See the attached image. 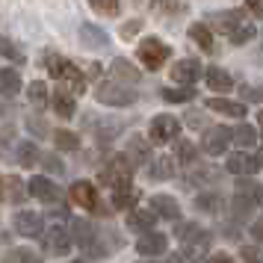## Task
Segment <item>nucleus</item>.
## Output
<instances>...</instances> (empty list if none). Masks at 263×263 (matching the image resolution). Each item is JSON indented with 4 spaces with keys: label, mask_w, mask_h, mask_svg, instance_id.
I'll list each match as a JSON object with an SVG mask.
<instances>
[{
    "label": "nucleus",
    "mask_w": 263,
    "mask_h": 263,
    "mask_svg": "<svg viewBox=\"0 0 263 263\" xmlns=\"http://www.w3.org/2000/svg\"><path fill=\"white\" fill-rule=\"evenodd\" d=\"M210 21V27L213 30H219L222 36H228V42L231 45H249L251 39H254V24H251L249 18H246V12L242 9H228V12H216L207 18Z\"/></svg>",
    "instance_id": "obj_1"
},
{
    "label": "nucleus",
    "mask_w": 263,
    "mask_h": 263,
    "mask_svg": "<svg viewBox=\"0 0 263 263\" xmlns=\"http://www.w3.org/2000/svg\"><path fill=\"white\" fill-rule=\"evenodd\" d=\"M180 234V254L186 257L190 263H201L207 260V254H210V242H213V234L210 231H204V228L198 225H183L178 228Z\"/></svg>",
    "instance_id": "obj_2"
},
{
    "label": "nucleus",
    "mask_w": 263,
    "mask_h": 263,
    "mask_svg": "<svg viewBox=\"0 0 263 263\" xmlns=\"http://www.w3.org/2000/svg\"><path fill=\"white\" fill-rule=\"evenodd\" d=\"M45 65H48L50 77H57V80L62 83V89H68L71 95H83L86 92V77H83V71H80L74 62L48 53V57H45Z\"/></svg>",
    "instance_id": "obj_3"
},
{
    "label": "nucleus",
    "mask_w": 263,
    "mask_h": 263,
    "mask_svg": "<svg viewBox=\"0 0 263 263\" xmlns=\"http://www.w3.org/2000/svg\"><path fill=\"white\" fill-rule=\"evenodd\" d=\"M136 57H139V62H142L148 71H157V68H163V65H166V60L172 57V48H168V45H163L157 36H148V39H142V42H139Z\"/></svg>",
    "instance_id": "obj_4"
},
{
    "label": "nucleus",
    "mask_w": 263,
    "mask_h": 263,
    "mask_svg": "<svg viewBox=\"0 0 263 263\" xmlns=\"http://www.w3.org/2000/svg\"><path fill=\"white\" fill-rule=\"evenodd\" d=\"M95 98L101 104H107V107H130V104H136V92H133L130 86L119 83V80L101 83L95 89Z\"/></svg>",
    "instance_id": "obj_5"
},
{
    "label": "nucleus",
    "mask_w": 263,
    "mask_h": 263,
    "mask_svg": "<svg viewBox=\"0 0 263 263\" xmlns=\"http://www.w3.org/2000/svg\"><path fill=\"white\" fill-rule=\"evenodd\" d=\"M133 168H136V166L130 163V157H127V154H116L107 166H104V172H101V183H109V186L130 183Z\"/></svg>",
    "instance_id": "obj_6"
},
{
    "label": "nucleus",
    "mask_w": 263,
    "mask_h": 263,
    "mask_svg": "<svg viewBox=\"0 0 263 263\" xmlns=\"http://www.w3.org/2000/svg\"><path fill=\"white\" fill-rule=\"evenodd\" d=\"M180 133V121L175 116H154L151 119V127H148V139L154 145H166V142H175Z\"/></svg>",
    "instance_id": "obj_7"
},
{
    "label": "nucleus",
    "mask_w": 263,
    "mask_h": 263,
    "mask_svg": "<svg viewBox=\"0 0 263 263\" xmlns=\"http://www.w3.org/2000/svg\"><path fill=\"white\" fill-rule=\"evenodd\" d=\"M42 246H45V251H48V254H53V257H65V254L71 251V246H74V237H71V231H68V228L53 225V228H48V231H45Z\"/></svg>",
    "instance_id": "obj_8"
},
{
    "label": "nucleus",
    "mask_w": 263,
    "mask_h": 263,
    "mask_svg": "<svg viewBox=\"0 0 263 263\" xmlns=\"http://www.w3.org/2000/svg\"><path fill=\"white\" fill-rule=\"evenodd\" d=\"M231 142H234V130H228V127H222V124L207 127V130H204V136H201L204 154H210V157L225 154L228 148H231Z\"/></svg>",
    "instance_id": "obj_9"
},
{
    "label": "nucleus",
    "mask_w": 263,
    "mask_h": 263,
    "mask_svg": "<svg viewBox=\"0 0 263 263\" xmlns=\"http://www.w3.org/2000/svg\"><path fill=\"white\" fill-rule=\"evenodd\" d=\"M27 190H30V195H33V198H39L42 204H60V201H62V190H60V186H57L50 178H45V175L30 178Z\"/></svg>",
    "instance_id": "obj_10"
},
{
    "label": "nucleus",
    "mask_w": 263,
    "mask_h": 263,
    "mask_svg": "<svg viewBox=\"0 0 263 263\" xmlns=\"http://www.w3.org/2000/svg\"><path fill=\"white\" fill-rule=\"evenodd\" d=\"M15 231L21 234V237H42V231H45V219L33 210H18L12 219Z\"/></svg>",
    "instance_id": "obj_11"
},
{
    "label": "nucleus",
    "mask_w": 263,
    "mask_h": 263,
    "mask_svg": "<svg viewBox=\"0 0 263 263\" xmlns=\"http://www.w3.org/2000/svg\"><path fill=\"white\" fill-rule=\"evenodd\" d=\"M68 195H71V201L77 204V207H83V210H98L95 183H89V180H74L71 190H68Z\"/></svg>",
    "instance_id": "obj_12"
},
{
    "label": "nucleus",
    "mask_w": 263,
    "mask_h": 263,
    "mask_svg": "<svg viewBox=\"0 0 263 263\" xmlns=\"http://www.w3.org/2000/svg\"><path fill=\"white\" fill-rule=\"evenodd\" d=\"M204 74L201 68V62L198 60H192V57H186V60H178L175 62V68H172V80L180 86H192L198 77Z\"/></svg>",
    "instance_id": "obj_13"
},
{
    "label": "nucleus",
    "mask_w": 263,
    "mask_h": 263,
    "mask_svg": "<svg viewBox=\"0 0 263 263\" xmlns=\"http://www.w3.org/2000/svg\"><path fill=\"white\" fill-rule=\"evenodd\" d=\"M168 249V239L166 234H157V231H148L142 237L136 239V251L142 254V257H157V254H166Z\"/></svg>",
    "instance_id": "obj_14"
},
{
    "label": "nucleus",
    "mask_w": 263,
    "mask_h": 263,
    "mask_svg": "<svg viewBox=\"0 0 263 263\" xmlns=\"http://www.w3.org/2000/svg\"><path fill=\"white\" fill-rule=\"evenodd\" d=\"M225 168L231 172V175H239V178H251V175L260 168V163H257V157L246 154V151H237V154L228 157Z\"/></svg>",
    "instance_id": "obj_15"
},
{
    "label": "nucleus",
    "mask_w": 263,
    "mask_h": 263,
    "mask_svg": "<svg viewBox=\"0 0 263 263\" xmlns=\"http://www.w3.org/2000/svg\"><path fill=\"white\" fill-rule=\"evenodd\" d=\"M80 45L92 50H104L109 48V36L95 24H80Z\"/></svg>",
    "instance_id": "obj_16"
},
{
    "label": "nucleus",
    "mask_w": 263,
    "mask_h": 263,
    "mask_svg": "<svg viewBox=\"0 0 263 263\" xmlns=\"http://www.w3.org/2000/svg\"><path fill=\"white\" fill-rule=\"evenodd\" d=\"M204 80L210 86V92H219V95H225V92L234 89V77H231L225 68H216V65H210V68L204 71Z\"/></svg>",
    "instance_id": "obj_17"
},
{
    "label": "nucleus",
    "mask_w": 263,
    "mask_h": 263,
    "mask_svg": "<svg viewBox=\"0 0 263 263\" xmlns=\"http://www.w3.org/2000/svg\"><path fill=\"white\" fill-rule=\"evenodd\" d=\"M151 210L160 219H168V222H178L180 219V207L172 195H151Z\"/></svg>",
    "instance_id": "obj_18"
},
{
    "label": "nucleus",
    "mask_w": 263,
    "mask_h": 263,
    "mask_svg": "<svg viewBox=\"0 0 263 263\" xmlns=\"http://www.w3.org/2000/svg\"><path fill=\"white\" fill-rule=\"evenodd\" d=\"M157 222V213L154 210H145V207H133L127 213V228L130 231H139V234H148Z\"/></svg>",
    "instance_id": "obj_19"
},
{
    "label": "nucleus",
    "mask_w": 263,
    "mask_h": 263,
    "mask_svg": "<svg viewBox=\"0 0 263 263\" xmlns=\"http://www.w3.org/2000/svg\"><path fill=\"white\" fill-rule=\"evenodd\" d=\"M50 104H53V112L60 116V119H71L74 112H77V101L68 89H57L53 98H50Z\"/></svg>",
    "instance_id": "obj_20"
},
{
    "label": "nucleus",
    "mask_w": 263,
    "mask_h": 263,
    "mask_svg": "<svg viewBox=\"0 0 263 263\" xmlns=\"http://www.w3.org/2000/svg\"><path fill=\"white\" fill-rule=\"evenodd\" d=\"M136 198H139V192L133 190V183L112 186V207L116 210H133L136 207Z\"/></svg>",
    "instance_id": "obj_21"
},
{
    "label": "nucleus",
    "mask_w": 263,
    "mask_h": 263,
    "mask_svg": "<svg viewBox=\"0 0 263 263\" xmlns=\"http://www.w3.org/2000/svg\"><path fill=\"white\" fill-rule=\"evenodd\" d=\"M207 107L213 112H222V116H231V119H242L246 116V104L242 101H228V98H210Z\"/></svg>",
    "instance_id": "obj_22"
},
{
    "label": "nucleus",
    "mask_w": 263,
    "mask_h": 263,
    "mask_svg": "<svg viewBox=\"0 0 263 263\" xmlns=\"http://www.w3.org/2000/svg\"><path fill=\"white\" fill-rule=\"evenodd\" d=\"M124 154L130 157L133 166H142V163H148V160H151V145L145 142L142 136H130V139H127V151H124Z\"/></svg>",
    "instance_id": "obj_23"
},
{
    "label": "nucleus",
    "mask_w": 263,
    "mask_h": 263,
    "mask_svg": "<svg viewBox=\"0 0 263 263\" xmlns=\"http://www.w3.org/2000/svg\"><path fill=\"white\" fill-rule=\"evenodd\" d=\"M190 39L204 50V53H216V39H213V30L207 24H192L190 27Z\"/></svg>",
    "instance_id": "obj_24"
},
{
    "label": "nucleus",
    "mask_w": 263,
    "mask_h": 263,
    "mask_svg": "<svg viewBox=\"0 0 263 263\" xmlns=\"http://www.w3.org/2000/svg\"><path fill=\"white\" fill-rule=\"evenodd\" d=\"M71 237H74V242L77 246H86V242H92V239L98 237V231H95V225L89 222V219H71Z\"/></svg>",
    "instance_id": "obj_25"
},
{
    "label": "nucleus",
    "mask_w": 263,
    "mask_h": 263,
    "mask_svg": "<svg viewBox=\"0 0 263 263\" xmlns=\"http://www.w3.org/2000/svg\"><path fill=\"white\" fill-rule=\"evenodd\" d=\"M18 92H21V74L15 68H0V95L15 98Z\"/></svg>",
    "instance_id": "obj_26"
},
{
    "label": "nucleus",
    "mask_w": 263,
    "mask_h": 263,
    "mask_svg": "<svg viewBox=\"0 0 263 263\" xmlns=\"http://www.w3.org/2000/svg\"><path fill=\"white\" fill-rule=\"evenodd\" d=\"M254 210H257V204L251 201V198H246V195L234 192V201H231V213H234V222H246V219H251V216H254Z\"/></svg>",
    "instance_id": "obj_27"
},
{
    "label": "nucleus",
    "mask_w": 263,
    "mask_h": 263,
    "mask_svg": "<svg viewBox=\"0 0 263 263\" xmlns=\"http://www.w3.org/2000/svg\"><path fill=\"white\" fill-rule=\"evenodd\" d=\"M15 160H18V166H24V168L36 166L39 160H42L36 142H30V139H27V142H18V148H15Z\"/></svg>",
    "instance_id": "obj_28"
},
{
    "label": "nucleus",
    "mask_w": 263,
    "mask_h": 263,
    "mask_svg": "<svg viewBox=\"0 0 263 263\" xmlns=\"http://www.w3.org/2000/svg\"><path fill=\"white\" fill-rule=\"evenodd\" d=\"M112 74H116V80H127V83H139V68H133L127 60H121V57H116L112 60Z\"/></svg>",
    "instance_id": "obj_29"
},
{
    "label": "nucleus",
    "mask_w": 263,
    "mask_h": 263,
    "mask_svg": "<svg viewBox=\"0 0 263 263\" xmlns=\"http://www.w3.org/2000/svg\"><path fill=\"white\" fill-rule=\"evenodd\" d=\"M151 178L154 180H172L175 178V160L172 157H157L151 163Z\"/></svg>",
    "instance_id": "obj_30"
},
{
    "label": "nucleus",
    "mask_w": 263,
    "mask_h": 263,
    "mask_svg": "<svg viewBox=\"0 0 263 263\" xmlns=\"http://www.w3.org/2000/svg\"><path fill=\"white\" fill-rule=\"evenodd\" d=\"M151 9L157 15L172 18V15H186V3H180V0H151Z\"/></svg>",
    "instance_id": "obj_31"
},
{
    "label": "nucleus",
    "mask_w": 263,
    "mask_h": 263,
    "mask_svg": "<svg viewBox=\"0 0 263 263\" xmlns=\"http://www.w3.org/2000/svg\"><path fill=\"white\" fill-rule=\"evenodd\" d=\"M160 95L168 104H190V101H195V89L192 86H178V89H163Z\"/></svg>",
    "instance_id": "obj_32"
},
{
    "label": "nucleus",
    "mask_w": 263,
    "mask_h": 263,
    "mask_svg": "<svg viewBox=\"0 0 263 263\" xmlns=\"http://www.w3.org/2000/svg\"><path fill=\"white\" fill-rule=\"evenodd\" d=\"M237 192L239 195H246V198H251L254 204H263V186L257 183V180H251V178L237 180Z\"/></svg>",
    "instance_id": "obj_33"
},
{
    "label": "nucleus",
    "mask_w": 263,
    "mask_h": 263,
    "mask_svg": "<svg viewBox=\"0 0 263 263\" xmlns=\"http://www.w3.org/2000/svg\"><path fill=\"white\" fill-rule=\"evenodd\" d=\"M3 190H6V198L9 201H24L27 198V192L30 190H24V183H21V178H15V175H9V178H3Z\"/></svg>",
    "instance_id": "obj_34"
},
{
    "label": "nucleus",
    "mask_w": 263,
    "mask_h": 263,
    "mask_svg": "<svg viewBox=\"0 0 263 263\" xmlns=\"http://www.w3.org/2000/svg\"><path fill=\"white\" fill-rule=\"evenodd\" d=\"M195 207H198L201 213H222V195H216V192H201V195L195 198Z\"/></svg>",
    "instance_id": "obj_35"
},
{
    "label": "nucleus",
    "mask_w": 263,
    "mask_h": 263,
    "mask_svg": "<svg viewBox=\"0 0 263 263\" xmlns=\"http://www.w3.org/2000/svg\"><path fill=\"white\" fill-rule=\"evenodd\" d=\"M234 142H237V148H254L257 130H254L251 124H237V127H234Z\"/></svg>",
    "instance_id": "obj_36"
},
{
    "label": "nucleus",
    "mask_w": 263,
    "mask_h": 263,
    "mask_svg": "<svg viewBox=\"0 0 263 263\" xmlns=\"http://www.w3.org/2000/svg\"><path fill=\"white\" fill-rule=\"evenodd\" d=\"M0 57H6L9 62H18V65H24V62H27L24 50L18 48L12 39H6V36H0Z\"/></svg>",
    "instance_id": "obj_37"
},
{
    "label": "nucleus",
    "mask_w": 263,
    "mask_h": 263,
    "mask_svg": "<svg viewBox=\"0 0 263 263\" xmlns=\"http://www.w3.org/2000/svg\"><path fill=\"white\" fill-rule=\"evenodd\" d=\"M53 145L60 151H77L80 148V136L71 130H53Z\"/></svg>",
    "instance_id": "obj_38"
},
{
    "label": "nucleus",
    "mask_w": 263,
    "mask_h": 263,
    "mask_svg": "<svg viewBox=\"0 0 263 263\" xmlns=\"http://www.w3.org/2000/svg\"><path fill=\"white\" fill-rule=\"evenodd\" d=\"M27 98H30V104L33 107H45L48 104V86L42 83V80H33V83L27 86Z\"/></svg>",
    "instance_id": "obj_39"
},
{
    "label": "nucleus",
    "mask_w": 263,
    "mask_h": 263,
    "mask_svg": "<svg viewBox=\"0 0 263 263\" xmlns=\"http://www.w3.org/2000/svg\"><path fill=\"white\" fill-rule=\"evenodd\" d=\"M89 6L104 18H116L121 12V0H89Z\"/></svg>",
    "instance_id": "obj_40"
},
{
    "label": "nucleus",
    "mask_w": 263,
    "mask_h": 263,
    "mask_svg": "<svg viewBox=\"0 0 263 263\" xmlns=\"http://www.w3.org/2000/svg\"><path fill=\"white\" fill-rule=\"evenodd\" d=\"M6 263H45L42 257H39L36 251H30V249H15L6 254Z\"/></svg>",
    "instance_id": "obj_41"
},
{
    "label": "nucleus",
    "mask_w": 263,
    "mask_h": 263,
    "mask_svg": "<svg viewBox=\"0 0 263 263\" xmlns=\"http://www.w3.org/2000/svg\"><path fill=\"white\" fill-rule=\"evenodd\" d=\"M178 160L183 166H192V163L198 160V151H195V145H192L190 139H180L178 142Z\"/></svg>",
    "instance_id": "obj_42"
},
{
    "label": "nucleus",
    "mask_w": 263,
    "mask_h": 263,
    "mask_svg": "<svg viewBox=\"0 0 263 263\" xmlns=\"http://www.w3.org/2000/svg\"><path fill=\"white\" fill-rule=\"evenodd\" d=\"M39 163H42V168H45V172H50V175H65V166H62V160L57 154H42V160H39Z\"/></svg>",
    "instance_id": "obj_43"
},
{
    "label": "nucleus",
    "mask_w": 263,
    "mask_h": 263,
    "mask_svg": "<svg viewBox=\"0 0 263 263\" xmlns=\"http://www.w3.org/2000/svg\"><path fill=\"white\" fill-rule=\"evenodd\" d=\"M239 257L246 263H263V246H242Z\"/></svg>",
    "instance_id": "obj_44"
},
{
    "label": "nucleus",
    "mask_w": 263,
    "mask_h": 263,
    "mask_svg": "<svg viewBox=\"0 0 263 263\" xmlns=\"http://www.w3.org/2000/svg\"><path fill=\"white\" fill-rule=\"evenodd\" d=\"M239 92H242V101H263V86H251V83H242L239 86Z\"/></svg>",
    "instance_id": "obj_45"
},
{
    "label": "nucleus",
    "mask_w": 263,
    "mask_h": 263,
    "mask_svg": "<svg viewBox=\"0 0 263 263\" xmlns=\"http://www.w3.org/2000/svg\"><path fill=\"white\" fill-rule=\"evenodd\" d=\"M142 24L145 21H139V18H133V21H127V24H121V30H119V36L121 39H133L139 30H142Z\"/></svg>",
    "instance_id": "obj_46"
},
{
    "label": "nucleus",
    "mask_w": 263,
    "mask_h": 263,
    "mask_svg": "<svg viewBox=\"0 0 263 263\" xmlns=\"http://www.w3.org/2000/svg\"><path fill=\"white\" fill-rule=\"evenodd\" d=\"M27 127L36 133V136H45V133H48V124L39 119V116H30V119H27Z\"/></svg>",
    "instance_id": "obj_47"
},
{
    "label": "nucleus",
    "mask_w": 263,
    "mask_h": 263,
    "mask_svg": "<svg viewBox=\"0 0 263 263\" xmlns=\"http://www.w3.org/2000/svg\"><path fill=\"white\" fill-rule=\"evenodd\" d=\"M246 6H249V12L254 15V18L263 21V0H246Z\"/></svg>",
    "instance_id": "obj_48"
},
{
    "label": "nucleus",
    "mask_w": 263,
    "mask_h": 263,
    "mask_svg": "<svg viewBox=\"0 0 263 263\" xmlns=\"http://www.w3.org/2000/svg\"><path fill=\"white\" fill-rule=\"evenodd\" d=\"M251 237L257 239V242H263V219H260V222H254V225H251Z\"/></svg>",
    "instance_id": "obj_49"
},
{
    "label": "nucleus",
    "mask_w": 263,
    "mask_h": 263,
    "mask_svg": "<svg viewBox=\"0 0 263 263\" xmlns=\"http://www.w3.org/2000/svg\"><path fill=\"white\" fill-rule=\"evenodd\" d=\"M207 263H234V260H231V254L219 251V254H213V257H207Z\"/></svg>",
    "instance_id": "obj_50"
},
{
    "label": "nucleus",
    "mask_w": 263,
    "mask_h": 263,
    "mask_svg": "<svg viewBox=\"0 0 263 263\" xmlns=\"http://www.w3.org/2000/svg\"><path fill=\"white\" fill-rule=\"evenodd\" d=\"M86 77H89V80H98V77H101V65H98V62H92V65L86 68Z\"/></svg>",
    "instance_id": "obj_51"
},
{
    "label": "nucleus",
    "mask_w": 263,
    "mask_h": 263,
    "mask_svg": "<svg viewBox=\"0 0 263 263\" xmlns=\"http://www.w3.org/2000/svg\"><path fill=\"white\" fill-rule=\"evenodd\" d=\"M257 124H260V130H263V109L257 112Z\"/></svg>",
    "instance_id": "obj_52"
},
{
    "label": "nucleus",
    "mask_w": 263,
    "mask_h": 263,
    "mask_svg": "<svg viewBox=\"0 0 263 263\" xmlns=\"http://www.w3.org/2000/svg\"><path fill=\"white\" fill-rule=\"evenodd\" d=\"M0 198H6V190H3V178H0Z\"/></svg>",
    "instance_id": "obj_53"
},
{
    "label": "nucleus",
    "mask_w": 263,
    "mask_h": 263,
    "mask_svg": "<svg viewBox=\"0 0 263 263\" xmlns=\"http://www.w3.org/2000/svg\"><path fill=\"white\" fill-rule=\"evenodd\" d=\"M257 163H260V166H263V148H260V154H257Z\"/></svg>",
    "instance_id": "obj_54"
},
{
    "label": "nucleus",
    "mask_w": 263,
    "mask_h": 263,
    "mask_svg": "<svg viewBox=\"0 0 263 263\" xmlns=\"http://www.w3.org/2000/svg\"><path fill=\"white\" fill-rule=\"evenodd\" d=\"M168 263H180V260H178V257H172V260H168Z\"/></svg>",
    "instance_id": "obj_55"
}]
</instances>
